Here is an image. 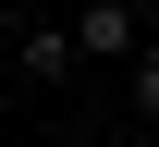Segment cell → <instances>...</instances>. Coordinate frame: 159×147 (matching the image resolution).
Masks as SVG:
<instances>
[{
	"label": "cell",
	"instance_id": "cell-1",
	"mask_svg": "<svg viewBox=\"0 0 159 147\" xmlns=\"http://www.w3.org/2000/svg\"><path fill=\"white\" fill-rule=\"evenodd\" d=\"M135 37H147V25L122 12V0H98V12H74V25H61V49H98V62H122Z\"/></svg>",
	"mask_w": 159,
	"mask_h": 147
},
{
	"label": "cell",
	"instance_id": "cell-2",
	"mask_svg": "<svg viewBox=\"0 0 159 147\" xmlns=\"http://www.w3.org/2000/svg\"><path fill=\"white\" fill-rule=\"evenodd\" d=\"M25 74H37V86H61V74H74V49H61V25H25Z\"/></svg>",
	"mask_w": 159,
	"mask_h": 147
}]
</instances>
